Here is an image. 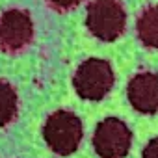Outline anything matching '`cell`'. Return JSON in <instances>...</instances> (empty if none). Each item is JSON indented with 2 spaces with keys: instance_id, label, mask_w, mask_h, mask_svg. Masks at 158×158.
Returning a JSON list of instances; mask_svg holds the SVG:
<instances>
[{
  "instance_id": "cell-8",
  "label": "cell",
  "mask_w": 158,
  "mask_h": 158,
  "mask_svg": "<svg viewBox=\"0 0 158 158\" xmlns=\"http://www.w3.org/2000/svg\"><path fill=\"white\" fill-rule=\"evenodd\" d=\"M17 114V93L8 82H0V127L13 121Z\"/></svg>"
},
{
  "instance_id": "cell-9",
  "label": "cell",
  "mask_w": 158,
  "mask_h": 158,
  "mask_svg": "<svg viewBox=\"0 0 158 158\" xmlns=\"http://www.w3.org/2000/svg\"><path fill=\"white\" fill-rule=\"evenodd\" d=\"M48 4L58 11H69L80 4V0H48Z\"/></svg>"
},
{
  "instance_id": "cell-4",
  "label": "cell",
  "mask_w": 158,
  "mask_h": 158,
  "mask_svg": "<svg viewBox=\"0 0 158 158\" xmlns=\"http://www.w3.org/2000/svg\"><path fill=\"white\" fill-rule=\"evenodd\" d=\"M132 132L117 117H106L95 128L93 147L101 158H123L128 154Z\"/></svg>"
},
{
  "instance_id": "cell-3",
  "label": "cell",
  "mask_w": 158,
  "mask_h": 158,
  "mask_svg": "<svg viewBox=\"0 0 158 158\" xmlns=\"http://www.w3.org/2000/svg\"><path fill=\"white\" fill-rule=\"evenodd\" d=\"M78 97L86 101H101L114 86V71L106 60L89 58L76 69L73 78Z\"/></svg>"
},
{
  "instance_id": "cell-7",
  "label": "cell",
  "mask_w": 158,
  "mask_h": 158,
  "mask_svg": "<svg viewBox=\"0 0 158 158\" xmlns=\"http://www.w3.org/2000/svg\"><path fill=\"white\" fill-rule=\"evenodd\" d=\"M136 30L143 45L158 48V6H151L141 11L136 23Z\"/></svg>"
},
{
  "instance_id": "cell-1",
  "label": "cell",
  "mask_w": 158,
  "mask_h": 158,
  "mask_svg": "<svg viewBox=\"0 0 158 158\" xmlns=\"http://www.w3.org/2000/svg\"><path fill=\"white\" fill-rule=\"evenodd\" d=\"M82 121L73 112L58 110L52 115H48L45 127H43V138L47 145L61 156L73 154L82 141Z\"/></svg>"
},
{
  "instance_id": "cell-5",
  "label": "cell",
  "mask_w": 158,
  "mask_h": 158,
  "mask_svg": "<svg viewBox=\"0 0 158 158\" xmlns=\"http://www.w3.org/2000/svg\"><path fill=\"white\" fill-rule=\"evenodd\" d=\"M34 35V24L26 11L10 10L0 15V48L17 52L24 48Z\"/></svg>"
},
{
  "instance_id": "cell-2",
  "label": "cell",
  "mask_w": 158,
  "mask_h": 158,
  "mask_svg": "<svg viewBox=\"0 0 158 158\" xmlns=\"http://www.w3.org/2000/svg\"><path fill=\"white\" fill-rule=\"evenodd\" d=\"M88 30L101 41H115L127 26V13L119 0H91L86 15Z\"/></svg>"
},
{
  "instance_id": "cell-6",
  "label": "cell",
  "mask_w": 158,
  "mask_h": 158,
  "mask_svg": "<svg viewBox=\"0 0 158 158\" xmlns=\"http://www.w3.org/2000/svg\"><path fill=\"white\" fill-rule=\"evenodd\" d=\"M128 101L139 114L158 112V74L139 73L128 82Z\"/></svg>"
},
{
  "instance_id": "cell-10",
  "label": "cell",
  "mask_w": 158,
  "mask_h": 158,
  "mask_svg": "<svg viewBox=\"0 0 158 158\" xmlns=\"http://www.w3.org/2000/svg\"><path fill=\"white\" fill-rule=\"evenodd\" d=\"M141 158H158V138L151 139V141L145 145Z\"/></svg>"
}]
</instances>
